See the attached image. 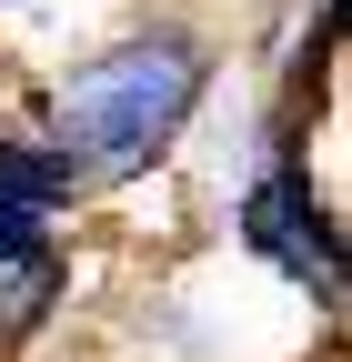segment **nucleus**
<instances>
[{
    "mask_svg": "<svg viewBox=\"0 0 352 362\" xmlns=\"http://www.w3.org/2000/svg\"><path fill=\"white\" fill-rule=\"evenodd\" d=\"M201 90H211V40L192 21H141V30L101 40V51L51 90V141L40 151L71 171V192H111V181L151 171L182 141V121L201 111Z\"/></svg>",
    "mask_w": 352,
    "mask_h": 362,
    "instance_id": "f257e3e1",
    "label": "nucleus"
},
{
    "mask_svg": "<svg viewBox=\"0 0 352 362\" xmlns=\"http://www.w3.org/2000/svg\"><path fill=\"white\" fill-rule=\"evenodd\" d=\"M20 262H51V211L0 192V272H20Z\"/></svg>",
    "mask_w": 352,
    "mask_h": 362,
    "instance_id": "20e7f679",
    "label": "nucleus"
},
{
    "mask_svg": "<svg viewBox=\"0 0 352 362\" xmlns=\"http://www.w3.org/2000/svg\"><path fill=\"white\" fill-rule=\"evenodd\" d=\"M242 252L272 262L292 292H312L322 312L342 302V232H332V202L312 192V171L292 151H272V171L242 192Z\"/></svg>",
    "mask_w": 352,
    "mask_h": 362,
    "instance_id": "f03ea898",
    "label": "nucleus"
},
{
    "mask_svg": "<svg viewBox=\"0 0 352 362\" xmlns=\"http://www.w3.org/2000/svg\"><path fill=\"white\" fill-rule=\"evenodd\" d=\"M0 192H11V202H30V211H61V202H81V192H71V171L40 151V141H11V131H0Z\"/></svg>",
    "mask_w": 352,
    "mask_h": 362,
    "instance_id": "7ed1b4c3",
    "label": "nucleus"
}]
</instances>
